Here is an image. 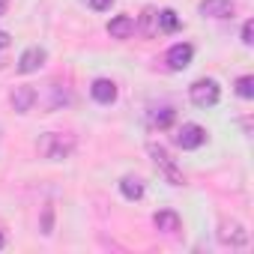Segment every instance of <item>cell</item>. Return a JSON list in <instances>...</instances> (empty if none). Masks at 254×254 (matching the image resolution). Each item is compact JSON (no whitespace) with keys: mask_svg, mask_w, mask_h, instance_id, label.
I'll list each match as a JSON object with an SVG mask.
<instances>
[{"mask_svg":"<svg viewBox=\"0 0 254 254\" xmlns=\"http://www.w3.org/2000/svg\"><path fill=\"white\" fill-rule=\"evenodd\" d=\"M75 147H78L75 135H60V132H48V135H42V138L36 141V153H39L42 159H48V162H63V159H69V156L75 153Z\"/></svg>","mask_w":254,"mask_h":254,"instance_id":"6da1fadb","label":"cell"},{"mask_svg":"<svg viewBox=\"0 0 254 254\" xmlns=\"http://www.w3.org/2000/svg\"><path fill=\"white\" fill-rule=\"evenodd\" d=\"M189 99H191V105H197V108H212V105H218V99H221V87H218L215 78H197V81L189 87Z\"/></svg>","mask_w":254,"mask_h":254,"instance_id":"7a4b0ae2","label":"cell"},{"mask_svg":"<svg viewBox=\"0 0 254 254\" xmlns=\"http://www.w3.org/2000/svg\"><path fill=\"white\" fill-rule=\"evenodd\" d=\"M147 150H150V156H153V165L162 171V177H165L171 186H183V183H186L183 171L177 168V162L171 159V153H168L162 144H147Z\"/></svg>","mask_w":254,"mask_h":254,"instance_id":"3957f363","label":"cell"},{"mask_svg":"<svg viewBox=\"0 0 254 254\" xmlns=\"http://www.w3.org/2000/svg\"><path fill=\"white\" fill-rule=\"evenodd\" d=\"M206 129L203 126H197V123H183L180 126V132H177V147L180 150H197V147H203L206 144Z\"/></svg>","mask_w":254,"mask_h":254,"instance_id":"277c9868","label":"cell"},{"mask_svg":"<svg viewBox=\"0 0 254 254\" xmlns=\"http://www.w3.org/2000/svg\"><path fill=\"white\" fill-rule=\"evenodd\" d=\"M191 57H194V48H191L189 42H177V45H171V48H168L165 63H168V69H171V72H183V69H189V66H191Z\"/></svg>","mask_w":254,"mask_h":254,"instance_id":"5b68a950","label":"cell"},{"mask_svg":"<svg viewBox=\"0 0 254 254\" xmlns=\"http://www.w3.org/2000/svg\"><path fill=\"white\" fill-rule=\"evenodd\" d=\"M45 60H48V51H45L42 45H30V48L18 57V72H21V75L39 72V69L45 66Z\"/></svg>","mask_w":254,"mask_h":254,"instance_id":"8992f818","label":"cell"},{"mask_svg":"<svg viewBox=\"0 0 254 254\" xmlns=\"http://www.w3.org/2000/svg\"><path fill=\"white\" fill-rule=\"evenodd\" d=\"M218 242L239 248V245L248 242V230H245L239 221H233V218H230V221H221V227H218Z\"/></svg>","mask_w":254,"mask_h":254,"instance_id":"52a82bcc","label":"cell"},{"mask_svg":"<svg viewBox=\"0 0 254 254\" xmlns=\"http://www.w3.org/2000/svg\"><path fill=\"white\" fill-rule=\"evenodd\" d=\"M36 99H39V93H36L30 84H21V87H15V90L9 93V102H12L15 114H27V111H33Z\"/></svg>","mask_w":254,"mask_h":254,"instance_id":"ba28073f","label":"cell"},{"mask_svg":"<svg viewBox=\"0 0 254 254\" xmlns=\"http://www.w3.org/2000/svg\"><path fill=\"white\" fill-rule=\"evenodd\" d=\"M200 15L203 18H233L230 0H200Z\"/></svg>","mask_w":254,"mask_h":254,"instance_id":"9c48e42d","label":"cell"},{"mask_svg":"<svg viewBox=\"0 0 254 254\" xmlns=\"http://www.w3.org/2000/svg\"><path fill=\"white\" fill-rule=\"evenodd\" d=\"M90 93H93V99H96L99 105H111V102H117V84H114L111 78H96L93 87H90Z\"/></svg>","mask_w":254,"mask_h":254,"instance_id":"30bf717a","label":"cell"},{"mask_svg":"<svg viewBox=\"0 0 254 254\" xmlns=\"http://www.w3.org/2000/svg\"><path fill=\"white\" fill-rule=\"evenodd\" d=\"M108 33H111V39H129L135 33V18L132 15H114L108 21Z\"/></svg>","mask_w":254,"mask_h":254,"instance_id":"8fae6325","label":"cell"},{"mask_svg":"<svg viewBox=\"0 0 254 254\" xmlns=\"http://www.w3.org/2000/svg\"><path fill=\"white\" fill-rule=\"evenodd\" d=\"M156 15H159V9H156V6H147V9L141 12V18L135 21V30H141L144 36H156V33H159V18H156Z\"/></svg>","mask_w":254,"mask_h":254,"instance_id":"7c38bea8","label":"cell"},{"mask_svg":"<svg viewBox=\"0 0 254 254\" xmlns=\"http://www.w3.org/2000/svg\"><path fill=\"white\" fill-rule=\"evenodd\" d=\"M153 224H156L159 230H165V233H177V230L183 227V221H180V215H177L174 209H159V212L153 215Z\"/></svg>","mask_w":254,"mask_h":254,"instance_id":"4fadbf2b","label":"cell"},{"mask_svg":"<svg viewBox=\"0 0 254 254\" xmlns=\"http://www.w3.org/2000/svg\"><path fill=\"white\" fill-rule=\"evenodd\" d=\"M120 191H123V197L126 200H141L144 197V180L141 177H123L120 180Z\"/></svg>","mask_w":254,"mask_h":254,"instance_id":"5bb4252c","label":"cell"},{"mask_svg":"<svg viewBox=\"0 0 254 254\" xmlns=\"http://www.w3.org/2000/svg\"><path fill=\"white\" fill-rule=\"evenodd\" d=\"M159 33H177L180 27H183V21H180V15L174 12V9H159Z\"/></svg>","mask_w":254,"mask_h":254,"instance_id":"9a60e30c","label":"cell"},{"mask_svg":"<svg viewBox=\"0 0 254 254\" xmlns=\"http://www.w3.org/2000/svg\"><path fill=\"white\" fill-rule=\"evenodd\" d=\"M174 108H159V111H153V117H150V123L156 126V129H168V126L174 123Z\"/></svg>","mask_w":254,"mask_h":254,"instance_id":"2e32d148","label":"cell"},{"mask_svg":"<svg viewBox=\"0 0 254 254\" xmlns=\"http://www.w3.org/2000/svg\"><path fill=\"white\" fill-rule=\"evenodd\" d=\"M236 96H242V99H254V78H251V75H242V78L236 81Z\"/></svg>","mask_w":254,"mask_h":254,"instance_id":"e0dca14e","label":"cell"},{"mask_svg":"<svg viewBox=\"0 0 254 254\" xmlns=\"http://www.w3.org/2000/svg\"><path fill=\"white\" fill-rule=\"evenodd\" d=\"M114 3H117V0H87V6H90V9H96V12H108Z\"/></svg>","mask_w":254,"mask_h":254,"instance_id":"ac0fdd59","label":"cell"},{"mask_svg":"<svg viewBox=\"0 0 254 254\" xmlns=\"http://www.w3.org/2000/svg\"><path fill=\"white\" fill-rule=\"evenodd\" d=\"M251 36H254V24H251V21H245V24H242V42H245V45H251V42H254Z\"/></svg>","mask_w":254,"mask_h":254,"instance_id":"d6986e66","label":"cell"},{"mask_svg":"<svg viewBox=\"0 0 254 254\" xmlns=\"http://www.w3.org/2000/svg\"><path fill=\"white\" fill-rule=\"evenodd\" d=\"M42 233H51V206H45V218H42Z\"/></svg>","mask_w":254,"mask_h":254,"instance_id":"ffe728a7","label":"cell"},{"mask_svg":"<svg viewBox=\"0 0 254 254\" xmlns=\"http://www.w3.org/2000/svg\"><path fill=\"white\" fill-rule=\"evenodd\" d=\"M6 45H9V33H6V30H0V51H3Z\"/></svg>","mask_w":254,"mask_h":254,"instance_id":"44dd1931","label":"cell"},{"mask_svg":"<svg viewBox=\"0 0 254 254\" xmlns=\"http://www.w3.org/2000/svg\"><path fill=\"white\" fill-rule=\"evenodd\" d=\"M6 9H9V0H0V15H6Z\"/></svg>","mask_w":254,"mask_h":254,"instance_id":"7402d4cb","label":"cell"},{"mask_svg":"<svg viewBox=\"0 0 254 254\" xmlns=\"http://www.w3.org/2000/svg\"><path fill=\"white\" fill-rule=\"evenodd\" d=\"M3 245H6V239H3V233H0V248H3Z\"/></svg>","mask_w":254,"mask_h":254,"instance_id":"603a6c76","label":"cell"}]
</instances>
